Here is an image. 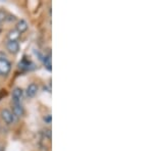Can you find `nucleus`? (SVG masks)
<instances>
[{"instance_id": "ddd939ff", "label": "nucleus", "mask_w": 153, "mask_h": 151, "mask_svg": "<svg viewBox=\"0 0 153 151\" xmlns=\"http://www.w3.org/2000/svg\"><path fill=\"white\" fill-rule=\"evenodd\" d=\"M0 32H1V23H0Z\"/></svg>"}, {"instance_id": "20e7f679", "label": "nucleus", "mask_w": 153, "mask_h": 151, "mask_svg": "<svg viewBox=\"0 0 153 151\" xmlns=\"http://www.w3.org/2000/svg\"><path fill=\"white\" fill-rule=\"evenodd\" d=\"M6 48L12 54H16L19 50V44L18 41H8L6 44Z\"/></svg>"}, {"instance_id": "f8f14e48", "label": "nucleus", "mask_w": 153, "mask_h": 151, "mask_svg": "<svg viewBox=\"0 0 153 151\" xmlns=\"http://www.w3.org/2000/svg\"><path fill=\"white\" fill-rule=\"evenodd\" d=\"M5 12L4 11H2V10H0V23H1L2 21H4V19H5Z\"/></svg>"}, {"instance_id": "7ed1b4c3", "label": "nucleus", "mask_w": 153, "mask_h": 151, "mask_svg": "<svg viewBox=\"0 0 153 151\" xmlns=\"http://www.w3.org/2000/svg\"><path fill=\"white\" fill-rule=\"evenodd\" d=\"M24 91L21 88H16L12 91V102L13 103H21V100L23 98Z\"/></svg>"}, {"instance_id": "f257e3e1", "label": "nucleus", "mask_w": 153, "mask_h": 151, "mask_svg": "<svg viewBox=\"0 0 153 151\" xmlns=\"http://www.w3.org/2000/svg\"><path fill=\"white\" fill-rule=\"evenodd\" d=\"M11 64L7 59L0 58V76H6L10 71Z\"/></svg>"}, {"instance_id": "9b49d317", "label": "nucleus", "mask_w": 153, "mask_h": 151, "mask_svg": "<svg viewBox=\"0 0 153 151\" xmlns=\"http://www.w3.org/2000/svg\"><path fill=\"white\" fill-rule=\"evenodd\" d=\"M44 122L47 123H51V115H47L44 116Z\"/></svg>"}, {"instance_id": "6e6552de", "label": "nucleus", "mask_w": 153, "mask_h": 151, "mask_svg": "<svg viewBox=\"0 0 153 151\" xmlns=\"http://www.w3.org/2000/svg\"><path fill=\"white\" fill-rule=\"evenodd\" d=\"M19 37V33L16 30H11V31H9V33H8L9 41H18Z\"/></svg>"}, {"instance_id": "1a4fd4ad", "label": "nucleus", "mask_w": 153, "mask_h": 151, "mask_svg": "<svg viewBox=\"0 0 153 151\" xmlns=\"http://www.w3.org/2000/svg\"><path fill=\"white\" fill-rule=\"evenodd\" d=\"M44 64H45L46 68H47L48 71H51V56H50V54L44 57Z\"/></svg>"}, {"instance_id": "0eeeda50", "label": "nucleus", "mask_w": 153, "mask_h": 151, "mask_svg": "<svg viewBox=\"0 0 153 151\" xmlns=\"http://www.w3.org/2000/svg\"><path fill=\"white\" fill-rule=\"evenodd\" d=\"M16 30L19 32V34L24 33V32H26L27 30H28V23H27L26 21H24V19H21V21H19V23L16 24Z\"/></svg>"}, {"instance_id": "9d476101", "label": "nucleus", "mask_w": 153, "mask_h": 151, "mask_svg": "<svg viewBox=\"0 0 153 151\" xmlns=\"http://www.w3.org/2000/svg\"><path fill=\"white\" fill-rule=\"evenodd\" d=\"M44 136H47L48 139H51V131L49 130V129H46V130L44 131Z\"/></svg>"}, {"instance_id": "423d86ee", "label": "nucleus", "mask_w": 153, "mask_h": 151, "mask_svg": "<svg viewBox=\"0 0 153 151\" xmlns=\"http://www.w3.org/2000/svg\"><path fill=\"white\" fill-rule=\"evenodd\" d=\"M37 92H38V86L36 85L35 83H32L27 87V90H26V94L29 98H33L34 96L36 95Z\"/></svg>"}, {"instance_id": "f03ea898", "label": "nucleus", "mask_w": 153, "mask_h": 151, "mask_svg": "<svg viewBox=\"0 0 153 151\" xmlns=\"http://www.w3.org/2000/svg\"><path fill=\"white\" fill-rule=\"evenodd\" d=\"M1 118L7 125H11L14 122V115L9 109H3L1 111Z\"/></svg>"}, {"instance_id": "39448f33", "label": "nucleus", "mask_w": 153, "mask_h": 151, "mask_svg": "<svg viewBox=\"0 0 153 151\" xmlns=\"http://www.w3.org/2000/svg\"><path fill=\"white\" fill-rule=\"evenodd\" d=\"M24 107L21 105V103H12V115L14 116L21 118L24 115Z\"/></svg>"}]
</instances>
